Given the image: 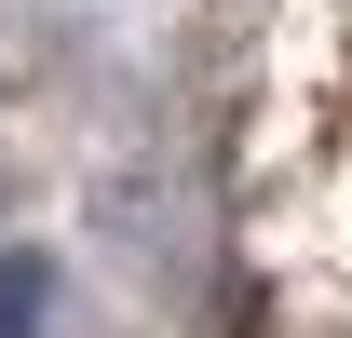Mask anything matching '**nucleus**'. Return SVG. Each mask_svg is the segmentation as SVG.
<instances>
[{
	"label": "nucleus",
	"instance_id": "f257e3e1",
	"mask_svg": "<svg viewBox=\"0 0 352 338\" xmlns=\"http://www.w3.org/2000/svg\"><path fill=\"white\" fill-rule=\"evenodd\" d=\"M41 311H54V271L28 244H0V338H41Z\"/></svg>",
	"mask_w": 352,
	"mask_h": 338
}]
</instances>
